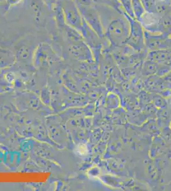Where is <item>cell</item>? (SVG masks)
I'll use <instances>...</instances> for the list:
<instances>
[{"mask_svg":"<svg viewBox=\"0 0 171 191\" xmlns=\"http://www.w3.org/2000/svg\"><path fill=\"white\" fill-rule=\"evenodd\" d=\"M157 15L150 12H145L141 17V23L146 27H150L156 24L159 22Z\"/></svg>","mask_w":171,"mask_h":191,"instance_id":"obj_1","label":"cell"}]
</instances>
